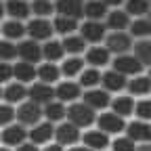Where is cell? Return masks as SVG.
<instances>
[{"label": "cell", "mask_w": 151, "mask_h": 151, "mask_svg": "<svg viewBox=\"0 0 151 151\" xmlns=\"http://www.w3.org/2000/svg\"><path fill=\"white\" fill-rule=\"evenodd\" d=\"M111 107H113V113L120 118H128L132 111H134V101L132 97H118L111 101Z\"/></svg>", "instance_id": "25"}, {"label": "cell", "mask_w": 151, "mask_h": 151, "mask_svg": "<svg viewBox=\"0 0 151 151\" xmlns=\"http://www.w3.org/2000/svg\"><path fill=\"white\" fill-rule=\"evenodd\" d=\"M130 34L137 36V38H141V40L149 38V34H151V23H149V19H147V17H139L137 21H132V23H130Z\"/></svg>", "instance_id": "31"}, {"label": "cell", "mask_w": 151, "mask_h": 151, "mask_svg": "<svg viewBox=\"0 0 151 151\" xmlns=\"http://www.w3.org/2000/svg\"><path fill=\"white\" fill-rule=\"evenodd\" d=\"M15 118V109L11 105H0V126H9Z\"/></svg>", "instance_id": "40"}, {"label": "cell", "mask_w": 151, "mask_h": 151, "mask_svg": "<svg viewBox=\"0 0 151 151\" xmlns=\"http://www.w3.org/2000/svg\"><path fill=\"white\" fill-rule=\"evenodd\" d=\"M101 82H103V86H105L107 90L118 92V90H124V88H126V76L118 73L116 69H111V71H107V73H101Z\"/></svg>", "instance_id": "14"}, {"label": "cell", "mask_w": 151, "mask_h": 151, "mask_svg": "<svg viewBox=\"0 0 151 151\" xmlns=\"http://www.w3.org/2000/svg\"><path fill=\"white\" fill-rule=\"evenodd\" d=\"M55 139H57L59 145H71V143H76L80 139V130H78V126H73L71 122L61 124L59 128L55 130Z\"/></svg>", "instance_id": "10"}, {"label": "cell", "mask_w": 151, "mask_h": 151, "mask_svg": "<svg viewBox=\"0 0 151 151\" xmlns=\"http://www.w3.org/2000/svg\"><path fill=\"white\" fill-rule=\"evenodd\" d=\"M103 4L105 6H120V4H124V0H103Z\"/></svg>", "instance_id": "44"}, {"label": "cell", "mask_w": 151, "mask_h": 151, "mask_svg": "<svg viewBox=\"0 0 151 151\" xmlns=\"http://www.w3.org/2000/svg\"><path fill=\"white\" fill-rule=\"evenodd\" d=\"M84 15L88 17V21H101L103 17H107V6L103 4V0H88L84 4Z\"/></svg>", "instance_id": "20"}, {"label": "cell", "mask_w": 151, "mask_h": 151, "mask_svg": "<svg viewBox=\"0 0 151 151\" xmlns=\"http://www.w3.org/2000/svg\"><path fill=\"white\" fill-rule=\"evenodd\" d=\"M0 99H2V88H0Z\"/></svg>", "instance_id": "50"}, {"label": "cell", "mask_w": 151, "mask_h": 151, "mask_svg": "<svg viewBox=\"0 0 151 151\" xmlns=\"http://www.w3.org/2000/svg\"><path fill=\"white\" fill-rule=\"evenodd\" d=\"M25 32L29 34V38L32 40H48V38L52 36V23L50 21H46V19H40V17H36V19H32V21L25 25Z\"/></svg>", "instance_id": "2"}, {"label": "cell", "mask_w": 151, "mask_h": 151, "mask_svg": "<svg viewBox=\"0 0 151 151\" xmlns=\"http://www.w3.org/2000/svg\"><path fill=\"white\" fill-rule=\"evenodd\" d=\"M0 32L6 36V40H19V38L25 36V25L21 21H17V19H11L0 27Z\"/></svg>", "instance_id": "24"}, {"label": "cell", "mask_w": 151, "mask_h": 151, "mask_svg": "<svg viewBox=\"0 0 151 151\" xmlns=\"http://www.w3.org/2000/svg\"><path fill=\"white\" fill-rule=\"evenodd\" d=\"M55 137V130H52V124L50 122H42V124H36L34 130L29 132V139L38 145H42V143H48L50 139Z\"/></svg>", "instance_id": "16"}, {"label": "cell", "mask_w": 151, "mask_h": 151, "mask_svg": "<svg viewBox=\"0 0 151 151\" xmlns=\"http://www.w3.org/2000/svg\"><path fill=\"white\" fill-rule=\"evenodd\" d=\"M128 88H130L132 94H147L149 88H151V80L147 76H139V78H134L132 82H128Z\"/></svg>", "instance_id": "37"}, {"label": "cell", "mask_w": 151, "mask_h": 151, "mask_svg": "<svg viewBox=\"0 0 151 151\" xmlns=\"http://www.w3.org/2000/svg\"><path fill=\"white\" fill-rule=\"evenodd\" d=\"M25 94H27L25 84L15 82V84H9L6 90H2V99H6L9 103H19V101H23V99H25Z\"/></svg>", "instance_id": "28"}, {"label": "cell", "mask_w": 151, "mask_h": 151, "mask_svg": "<svg viewBox=\"0 0 151 151\" xmlns=\"http://www.w3.org/2000/svg\"><path fill=\"white\" fill-rule=\"evenodd\" d=\"M17 57H21L27 63H36V61H40V57H42V46L36 40H25V42H21L17 46Z\"/></svg>", "instance_id": "7"}, {"label": "cell", "mask_w": 151, "mask_h": 151, "mask_svg": "<svg viewBox=\"0 0 151 151\" xmlns=\"http://www.w3.org/2000/svg\"><path fill=\"white\" fill-rule=\"evenodd\" d=\"M55 9L59 11L61 17H69V19H76V21L84 15V2L82 0H59Z\"/></svg>", "instance_id": "6"}, {"label": "cell", "mask_w": 151, "mask_h": 151, "mask_svg": "<svg viewBox=\"0 0 151 151\" xmlns=\"http://www.w3.org/2000/svg\"><path fill=\"white\" fill-rule=\"evenodd\" d=\"M113 69L122 76H137L143 71V65L139 59H134V55H120L113 61Z\"/></svg>", "instance_id": "4"}, {"label": "cell", "mask_w": 151, "mask_h": 151, "mask_svg": "<svg viewBox=\"0 0 151 151\" xmlns=\"http://www.w3.org/2000/svg\"><path fill=\"white\" fill-rule=\"evenodd\" d=\"M65 116L69 118V122L73 126L82 128V126H90L94 122V109H90L86 103H73L71 107H67Z\"/></svg>", "instance_id": "1"}, {"label": "cell", "mask_w": 151, "mask_h": 151, "mask_svg": "<svg viewBox=\"0 0 151 151\" xmlns=\"http://www.w3.org/2000/svg\"><path fill=\"white\" fill-rule=\"evenodd\" d=\"M11 78H13V65L6 61H0V84L9 82Z\"/></svg>", "instance_id": "43"}, {"label": "cell", "mask_w": 151, "mask_h": 151, "mask_svg": "<svg viewBox=\"0 0 151 151\" xmlns=\"http://www.w3.org/2000/svg\"><path fill=\"white\" fill-rule=\"evenodd\" d=\"M71 151H92V149H88V147H76V149H71Z\"/></svg>", "instance_id": "48"}, {"label": "cell", "mask_w": 151, "mask_h": 151, "mask_svg": "<svg viewBox=\"0 0 151 151\" xmlns=\"http://www.w3.org/2000/svg\"><path fill=\"white\" fill-rule=\"evenodd\" d=\"M61 46H63V50H65V52H69L71 57H78L80 52H84L86 42H84V38H82V36L69 34V36H65V40L61 42Z\"/></svg>", "instance_id": "22"}, {"label": "cell", "mask_w": 151, "mask_h": 151, "mask_svg": "<svg viewBox=\"0 0 151 151\" xmlns=\"http://www.w3.org/2000/svg\"><path fill=\"white\" fill-rule=\"evenodd\" d=\"M134 143L130 139H116L113 141V151H134Z\"/></svg>", "instance_id": "42"}, {"label": "cell", "mask_w": 151, "mask_h": 151, "mask_svg": "<svg viewBox=\"0 0 151 151\" xmlns=\"http://www.w3.org/2000/svg\"><path fill=\"white\" fill-rule=\"evenodd\" d=\"M63 46H61V42H57V40H48L44 46H42V57L46 61H50V63H55L57 59H63Z\"/></svg>", "instance_id": "29"}, {"label": "cell", "mask_w": 151, "mask_h": 151, "mask_svg": "<svg viewBox=\"0 0 151 151\" xmlns=\"http://www.w3.org/2000/svg\"><path fill=\"white\" fill-rule=\"evenodd\" d=\"M134 59H139L141 65H149V59H151V44H149L147 38L134 44Z\"/></svg>", "instance_id": "35"}, {"label": "cell", "mask_w": 151, "mask_h": 151, "mask_svg": "<svg viewBox=\"0 0 151 151\" xmlns=\"http://www.w3.org/2000/svg\"><path fill=\"white\" fill-rule=\"evenodd\" d=\"M15 116L19 118V122H21V124L34 126V124L40 122V118H42V105H38V103H34V101L21 103V107L17 109Z\"/></svg>", "instance_id": "3"}, {"label": "cell", "mask_w": 151, "mask_h": 151, "mask_svg": "<svg viewBox=\"0 0 151 151\" xmlns=\"http://www.w3.org/2000/svg\"><path fill=\"white\" fill-rule=\"evenodd\" d=\"M36 76L40 78V82H44V84H52V82H57L59 80V67H57L55 63H44V65H40L36 69Z\"/></svg>", "instance_id": "26"}, {"label": "cell", "mask_w": 151, "mask_h": 151, "mask_svg": "<svg viewBox=\"0 0 151 151\" xmlns=\"http://www.w3.org/2000/svg\"><path fill=\"white\" fill-rule=\"evenodd\" d=\"M13 78H17L21 84H27L36 78V67L34 63H27V61H19L17 65H13Z\"/></svg>", "instance_id": "17"}, {"label": "cell", "mask_w": 151, "mask_h": 151, "mask_svg": "<svg viewBox=\"0 0 151 151\" xmlns=\"http://www.w3.org/2000/svg\"><path fill=\"white\" fill-rule=\"evenodd\" d=\"M29 9L36 13V17H40V19H46L55 11V6H52L50 0H34V2L29 4Z\"/></svg>", "instance_id": "38"}, {"label": "cell", "mask_w": 151, "mask_h": 151, "mask_svg": "<svg viewBox=\"0 0 151 151\" xmlns=\"http://www.w3.org/2000/svg\"><path fill=\"white\" fill-rule=\"evenodd\" d=\"M84 103L90 109H105L109 105V94L105 90H101V88H90L84 94Z\"/></svg>", "instance_id": "12"}, {"label": "cell", "mask_w": 151, "mask_h": 151, "mask_svg": "<svg viewBox=\"0 0 151 151\" xmlns=\"http://www.w3.org/2000/svg\"><path fill=\"white\" fill-rule=\"evenodd\" d=\"M84 145L92 151H97V149H105L109 145V137L105 134L103 130H90L84 134Z\"/></svg>", "instance_id": "18"}, {"label": "cell", "mask_w": 151, "mask_h": 151, "mask_svg": "<svg viewBox=\"0 0 151 151\" xmlns=\"http://www.w3.org/2000/svg\"><path fill=\"white\" fill-rule=\"evenodd\" d=\"M130 46H132V40H130V36H128L126 32H113V34H109V38H107V46H105V48H107L109 52L126 55Z\"/></svg>", "instance_id": "5"}, {"label": "cell", "mask_w": 151, "mask_h": 151, "mask_svg": "<svg viewBox=\"0 0 151 151\" xmlns=\"http://www.w3.org/2000/svg\"><path fill=\"white\" fill-rule=\"evenodd\" d=\"M4 13H6V11H4V4H2V2H0V19H2V17H4Z\"/></svg>", "instance_id": "49"}, {"label": "cell", "mask_w": 151, "mask_h": 151, "mask_svg": "<svg viewBox=\"0 0 151 151\" xmlns=\"http://www.w3.org/2000/svg\"><path fill=\"white\" fill-rule=\"evenodd\" d=\"M134 107H137V116H139L141 120H145V122H147V120L151 118V103H149L147 99H145V101H141V103H137Z\"/></svg>", "instance_id": "41"}, {"label": "cell", "mask_w": 151, "mask_h": 151, "mask_svg": "<svg viewBox=\"0 0 151 151\" xmlns=\"http://www.w3.org/2000/svg\"><path fill=\"white\" fill-rule=\"evenodd\" d=\"M82 69H84V59H80V57H71V59H65L63 65H61V73L67 76V78H73V76H78Z\"/></svg>", "instance_id": "30"}, {"label": "cell", "mask_w": 151, "mask_h": 151, "mask_svg": "<svg viewBox=\"0 0 151 151\" xmlns=\"http://www.w3.org/2000/svg\"><path fill=\"white\" fill-rule=\"evenodd\" d=\"M17 151H38V147L36 145H19Z\"/></svg>", "instance_id": "45"}, {"label": "cell", "mask_w": 151, "mask_h": 151, "mask_svg": "<svg viewBox=\"0 0 151 151\" xmlns=\"http://www.w3.org/2000/svg\"><path fill=\"white\" fill-rule=\"evenodd\" d=\"M80 36L84 38V42H101L105 38V25L101 21H86Z\"/></svg>", "instance_id": "11"}, {"label": "cell", "mask_w": 151, "mask_h": 151, "mask_svg": "<svg viewBox=\"0 0 151 151\" xmlns=\"http://www.w3.org/2000/svg\"><path fill=\"white\" fill-rule=\"evenodd\" d=\"M0 151H9V149H0Z\"/></svg>", "instance_id": "51"}, {"label": "cell", "mask_w": 151, "mask_h": 151, "mask_svg": "<svg viewBox=\"0 0 151 151\" xmlns=\"http://www.w3.org/2000/svg\"><path fill=\"white\" fill-rule=\"evenodd\" d=\"M99 82H101V73L97 71V67H90V69H82L80 71V86L94 88Z\"/></svg>", "instance_id": "34"}, {"label": "cell", "mask_w": 151, "mask_h": 151, "mask_svg": "<svg viewBox=\"0 0 151 151\" xmlns=\"http://www.w3.org/2000/svg\"><path fill=\"white\" fill-rule=\"evenodd\" d=\"M76 27H78V21L76 19H69V17H57L55 19V23H52V29L55 32H59V34H65V36H69V34H73L76 32Z\"/></svg>", "instance_id": "32"}, {"label": "cell", "mask_w": 151, "mask_h": 151, "mask_svg": "<svg viewBox=\"0 0 151 151\" xmlns=\"http://www.w3.org/2000/svg\"><path fill=\"white\" fill-rule=\"evenodd\" d=\"M27 137V130L19 124H13V126H6V130L2 132V141L9 145V147H19Z\"/></svg>", "instance_id": "13"}, {"label": "cell", "mask_w": 151, "mask_h": 151, "mask_svg": "<svg viewBox=\"0 0 151 151\" xmlns=\"http://www.w3.org/2000/svg\"><path fill=\"white\" fill-rule=\"evenodd\" d=\"M55 97H59V101H76L80 97V84L76 82H63L57 86Z\"/></svg>", "instance_id": "23"}, {"label": "cell", "mask_w": 151, "mask_h": 151, "mask_svg": "<svg viewBox=\"0 0 151 151\" xmlns=\"http://www.w3.org/2000/svg\"><path fill=\"white\" fill-rule=\"evenodd\" d=\"M15 57H17V46L13 42H9V40L0 42V59L9 63L11 59H15Z\"/></svg>", "instance_id": "39"}, {"label": "cell", "mask_w": 151, "mask_h": 151, "mask_svg": "<svg viewBox=\"0 0 151 151\" xmlns=\"http://www.w3.org/2000/svg\"><path fill=\"white\" fill-rule=\"evenodd\" d=\"M44 111V116L48 118V122H59V120H63L65 118V107L61 105V103H46V109H42Z\"/></svg>", "instance_id": "36"}, {"label": "cell", "mask_w": 151, "mask_h": 151, "mask_svg": "<svg viewBox=\"0 0 151 151\" xmlns=\"http://www.w3.org/2000/svg\"><path fill=\"white\" fill-rule=\"evenodd\" d=\"M99 126H101V130L105 132V134H118V132H122L126 128L124 118L116 116L113 111L111 113H103V116L99 118Z\"/></svg>", "instance_id": "8"}, {"label": "cell", "mask_w": 151, "mask_h": 151, "mask_svg": "<svg viewBox=\"0 0 151 151\" xmlns=\"http://www.w3.org/2000/svg\"><path fill=\"white\" fill-rule=\"evenodd\" d=\"M107 25H109L113 32H124V29L130 25V15H126L124 11H113V13H109V17H107Z\"/></svg>", "instance_id": "27"}, {"label": "cell", "mask_w": 151, "mask_h": 151, "mask_svg": "<svg viewBox=\"0 0 151 151\" xmlns=\"http://www.w3.org/2000/svg\"><path fill=\"white\" fill-rule=\"evenodd\" d=\"M4 11H6L13 19H17V21L27 19L29 13H32L29 4H27V0H9V2L4 4Z\"/></svg>", "instance_id": "15"}, {"label": "cell", "mask_w": 151, "mask_h": 151, "mask_svg": "<svg viewBox=\"0 0 151 151\" xmlns=\"http://www.w3.org/2000/svg\"><path fill=\"white\" fill-rule=\"evenodd\" d=\"M27 92H29V99H32L34 103H38V105H46V103H50L52 97H55V90L50 88V84H44V82L34 84Z\"/></svg>", "instance_id": "9"}, {"label": "cell", "mask_w": 151, "mask_h": 151, "mask_svg": "<svg viewBox=\"0 0 151 151\" xmlns=\"http://www.w3.org/2000/svg\"><path fill=\"white\" fill-rule=\"evenodd\" d=\"M134 151H151V147H149V145H147V143H145V145H143V147H139V149H134Z\"/></svg>", "instance_id": "47"}, {"label": "cell", "mask_w": 151, "mask_h": 151, "mask_svg": "<svg viewBox=\"0 0 151 151\" xmlns=\"http://www.w3.org/2000/svg\"><path fill=\"white\" fill-rule=\"evenodd\" d=\"M149 137H151V130H149L147 122H132V124H128V139L130 141L147 143Z\"/></svg>", "instance_id": "21"}, {"label": "cell", "mask_w": 151, "mask_h": 151, "mask_svg": "<svg viewBox=\"0 0 151 151\" xmlns=\"http://www.w3.org/2000/svg\"><path fill=\"white\" fill-rule=\"evenodd\" d=\"M44 151H63V149H61V145H48Z\"/></svg>", "instance_id": "46"}, {"label": "cell", "mask_w": 151, "mask_h": 151, "mask_svg": "<svg viewBox=\"0 0 151 151\" xmlns=\"http://www.w3.org/2000/svg\"><path fill=\"white\" fill-rule=\"evenodd\" d=\"M86 61L92 67H103L109 63V50L105 46H92L86 50Z\"/></svg>", "instance_id": "19"}, {"label": "cell", "mask_w": 151, "mask_h": 151, "mask_svg": "<svg viewBox=\"0 0 151 151\" xmlns=\"http://www.w3.org/2000/svg\"><path fill=\"white\" fill-rule=\"evenodd\" d=\"M126 15L145 17L149 13V0H126Z\"/></svg>", "instance_id": "33"}]
</instances>
